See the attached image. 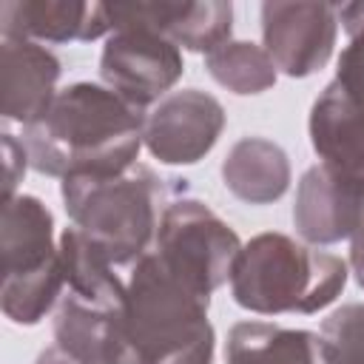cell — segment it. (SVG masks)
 <instances>
[{
    "label": "cell",
    "instance_id": "cell-1",
    "mask_svg": "<svg viewBox=\"0 0 364 364\" xmlns=\"http://www.w3.org/2000/svg\"><path fill=\"white\" fill-rule=\"evenodd\" d=\"M145 108L108 85L74 82L28 128L23 145L37 173L54 179L117 176L136 165L145 145Z\"/></svg>",
    "mask_w": 364,
    "mask_h": 364
},
{
    "label": "cell",
    "instance_id": "cell-2",
    "mask_svg": "<svg viewBox=\"0 0 364 364\" xmlns=\"http://www.w3.org/2000/svg\"><path fill=\"white\" fill-rule=\"evenodd\" d=\"M347 284V262L327 250H313L287 233H259L242 245L230 270V296L259 316L318 313L330 307Z\"/></svg>",
    "mask_w": 364,
    "mask_h": 364
},
{
    "label": "cell",
    "instance_id": "cell-3",
    "mask_svg": "<svg viewBox=\"0 0 364 364\" xmlns=\"http://www.w3.org/2000/svg\"><path fill=\"white\" fill-rule=\"evenodd\" d=\"M210 296L168 270L151 250L128 267L125 301L117 318L114 364H165L205 333Z\"/></svg>",
    "mask_w": 364,
    "mask_h": 364
},
{
    "label": "cell",
    "instance_id": "cell-4",
    "mask_svg": "<svg viewBox=\"0 0 364 364\" xmlns=\"http://www.w3.org/2000/svg\"><path fill=\"white\" fill-rule=\"evenodd\" d=\"M60 193L71 225L117 267H131L154 250L168 191L148 165L136 162L117 176H71L60 182Z\"/></svg>",
    "mask_w": 364,
    "mask_h": 364
},
{
    "label": "cell",
    "instance_id": "cell-5",
    "mask_svg": "<svg viewBox=\"0 0 364 364\" xmlns=\"http://www.w3.org/2000/svg\"><path fill=\"white\" fill-rule=\"evenodd\" d=\"M3 256V316L14 324H40L63 299L65 273L60 242H54L51 210L28 193L3 199L0 219Z\"/></svg>",
    "mask_w": 364,
    "mask_h": 364
},
{
    "label": "cell",
    "instance_id": "cell-6",
    "mask_svg": "<svg viewBox=\"0 0 364 364\" xmlns=\"http://www.w3.org/2000/svg\"><path fill=\"white\" fill-rule=\"evenodd\" d=\"M239 250V233L208 205L185 193L168 199L159 219L154 253L191 287L210 296L225 282H230Z\"/></svg>",
    "mask_w": 364,
    "mask_h": 364
},
{
    "label": "cell",
    "instance_id": "cell-7",
    "mask_svg": "<svg viewBox=\"0 0 364 364\" xmlns=\"http://www.w3.org/2000/svg\"><path fill=\"white\" fill-rule=\"evenodd\" d=\"M182 74V48L145 26H117L100 54L102 82L139 108L165 100Z\"/></svg>",
    "mask_w": 364,
    "mask_h": 364
},
{
    "label": "cell",
    "instance_id": "cell-8",
    "mask_svg": "<svg viewBox=\"0 0 364 364\" xmlns=\"http://www.w3.org/2000/svg\"><path fill=\"white\" fill-rule=\"evenodd\" d=\"M338 6L316 0H267L262 3V40L276 68L287 77L321 71L336 48Z\"/></svg>",
    "mask_w": 364,
    "mask_h": 364
},
{
    "label": "cell",
    "instance_id": "cell-9",
    "mask_svg": "<svg viewBox=\"0 0 364 364\" xmlns=\"http://www.w3.org/2000/svg\"><path fill=\"white\" fill-rule=\"evenodd\" d=\"M222 102L199 88L171 91L145 117V148L165 165H196L225 131Z\"/></svg>",
    "mask_w": 364,
    "mask_h": 364
},
{
    "label": "cell",
    "instance_id": "cell-10",
    "mask_svg": "<svg viewBox=\"0 0 364 364\" xmlns=\"http://www.w3.org/2000/svg\"><path fill=\"white\" fill-rule=\"evenodd\" d=\"M111 31L117 26H145L179 48L210 54L233 34V6L225 0H154V3H105Z\"/></svg>",
    "mask_w": 364,
    "mask_h": 364
},
{
    "label": "cell",
    "instance_id": "cell-11",
    "mask_svg": "<svg viewBox=\"0 0 364 364\" xmlns=\"http://www.w3.org/2000/svg\"><path fill=\"white\" fill-rule=\"evenodd\" d=\"M307 131L318 165L364 196V108L336 80L316 97Z\"/></svg>",
    "mask_w": 364,
    "mask_h": 364
},
{
    "label": "cell",
    "instance_id": "cell-12",
    "mask_svg": "<svg viewBox=\"0 0 364 364\" xmlns=\"http://www.w3.org/2000/svg\"><path fill=\"white\" fill-rule=\"evenodd\" d=\"M60 57L43 43L23 37H0L3 119L20 122L23 128L34 125L60 94Z\"/></svg>",
    "mask_w": 364,
    "mask_h": 364
},
{
    "label": "cell",
    "instance_id": "cell-13",
    "mask_svg": "<svg viewBox=\"0 0 364 364\" xmlns=\"http://www.w3.org/2000/svg\"><path fill=\"white\" fill-rule=\"evenodd\" d=\"M111 34L105 3L82 0H3L0 37L34 43H91Z\"/></svg>",
    "mask_w": 364,
    "mask_h": 364
},
{
    "label": "cell",
    "instance_id": "cell-14",
    "mask_svg": "<svg viewBox=\"0 0 364 364\" xmlns=\"http://www.w3.org/2000/svg\"><path fill=\"white\" fill-rule=\"evenodd\" d=\"M364 216V196L313 165L301 173L293 202V228L307 245H336L350 239Z\"/></svg>",
    "mask_w": 364,
    "mask_h": 364
},
{
    "label": "cell",
    "instance_id": "cell-15",
    "mask_svg": "<svg viewBox=\"0 0 364 364\" xmlns=\"http://www.w3.org/2000/svg\"><path fill=\"white\" fill-rule=\"evenodd\" d=\"M225 188L247 205H273L290 188V159L264 136H242L222 159Z\"/></svg>",
    "mask_w": 364,
    "mask_h": 364
},
{
    "label": "cell",
    "instance_id": "cell-16",
    "mask_svg": "<svg viewBox=\"0 0 364 364\" xmlns=\"http://www.w3.org/2000/svg\"><path fill=\"white\" fill-rule=\"evenodd\" d=\"M225 364H324L321 336L270 321H236L228 330Z\"/></svg>",
    "mask_w": 364,
    "mask_h": 364
},
{
    "label": "cell",
    "instance_id": "cell-17",
    "mask_svg": "<svg viewBox=\"0 0 364 364\" xmlns=\"http://www.w3.org/2000/svg\"><path fill=\"white\" fill-rule=\"evenodd\" d=\"M119 310L63 293L54 313V344L82 364H114Z\"/></svg>",
    "mask_w": 364,
    "mask_h": 364
},
{
    "label": "cell",
    "instance_id": "cell-18",
    "mask_svg": "<svg viewBox=\"0 0 364 364\" xmlns=\"http://www.w3.org/2000/svg\"><path fill=\"white\" fill-rule=\"evenodd\" d=\"M60 259L65 273L63 293L105 307H122L128 279H122L119 267L74 225L60 233Z\"/></svg>",
    "mask_w": 364,
    "mask_h": 364
},
{
    "label": "cell",
    "instance_id": "cell-19",
    "mask_svg": "<svg viewBox=\"0 0 364 364\" xmlns=\"http://www.w3.org/2000/svg\"><path fill=\"white\" fill-rule=\"evenodd\" d=\"M205 68L222 88L239 97H250L273 88L279 74L264 46H256L250 40H228L225 46H219L205 57Z\"/></svg>",
    "mask_w": 364,
    "mask_h": 364
},
{
    "label": "cell",
    "instance_id": "cell-20",
    "mask_svg": "<svg viewBox=\"0 0 364 364\" xmlns=\"http://www.w3.org/2000/svg\"><path fill=\"white\" fill-rule=\"evenodd\" d=\"M324 364H364V301L338 307L321 321Z\"/></svg>",
    "mask_w": 364,
    "mask_h": 364
},
{
    "label": "cell",
    "instance_id": "cell-21",
    "mask_svg": "<svg viewBox=\"0 0 364 364\" xmlns=\"http://www.w3.org/2000/svg\"><path fill=\"white\" fill-rule=\"evenodd\" d=\"M336 82L341 91L364 108V31L350 37V43L341 48L338 68H336Z\"/></svg>",
    "mask_w": 364,
    "mask_h": 364
},
{
    "label": "cell",
    "instance_id": "cell-22",
    "mask_svg": "<svg viewBox=\"0 0 364 364\" xmlns=\"http://www.w3.org/2000/svg\"><path fill=\"white\" fill-rule=\"evenodd\" d=\"M3 156H6V199L17 196V185L26 176V168H31L23 139L3 131Z\"/></svg>",
    "mask_w": 364,
    "mask_h": 364
},
{
    "label": "cell",
    "instance_id": "cell-23",
    "mask_svg": "<svg viewBox=\"0 0 364 364\" xmlns=\"http://www.w3.org/2000/svg\"><path fill=\"white\" fill-rule=\"evenodd\" d=\"M213 347H216V336L210 330L199 341H193L188 350H182L179 355L168 358L165 364H213Z\"/></svg>",
    "mask_w": 364,
    "mask_h": 364
},
{
    "label": "cell",
    "instance_id": "cell-24",
    "mask_svg": "<svg viewBox=\"0 0 364 364\" xmlns=\"http://www.w3.org/2000/svg\"><path fill=\"white\" fill-rule=\"evenodd\" d=\"M350 267H353V273H355L358 287L364 290V216H361L358 228H355L353 236H350Z\"/></svg>",
    "mask_w": 364,
    "mask_h": 364
},
{
    "label": "cell",
    "instance_id": "cell-25",
    "mask_svg": "<svg viewBox=\"0 0 364 364\" xmlns=\"http://www.w3.org/2000/svg\"><path fill=\"white\" fill-rule=\"evenodd\" d=\"M338 23L347 31V37H355L358 31H364V0L341 6L338 9Z\"/></svg>",
    "mask_w": 364,
    "mask_h": 364
},
{
    "label": "cell",
    "instance_id": "cell-26",
    "mask_svg": "<svg viewBox=\"0 0 364 364\" xmlns=\"http://www.w3.org/2000/svg\"><path fill=\"white\" fill-rule=\"evenodd\" d=\"M34 364H82V361L71 358L65 350H60V347L54 344V347H46V350L37 355V361H34Z\"/></svg>",
    "mask_w": 364,
    "mask_h": 364
}]
</instances>
